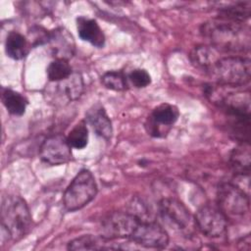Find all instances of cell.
<instances>
[{
  "instance_id": "obj_1",
  "label": "cell",
  "mask_w": 251,
  "mask_h": 251,
  "mask_svg": "<svg viewBox=\"0 0 251 251\" xmlns=\"http://www.w3.org/2000/svg\"><path fill=\"white\" fill-rule=\"evenodd\" d=\"M201 33L219 52L245 53L250 49V29L243 24L218 18L203 24Z\"/></svg>"
},
{
  "instance_id": "obj_2",
  "label": "cell",
  "mask_w": 251,
  "mask_h": 251,
  "mask_svg": "<svg viewBox=\"0 0 251 251\" xmlns=\"http://www.w3.org/2000/svg\"><path fill=\"white\" fill-rule=\"evenodd\" d=\"M31 226V216L25 201L17 195L5 196L1 204L2 238L19 240L24 237Z\"/></svg>"
},
{
  "instance_id": "obj_3",
  "label": "cell",
  "mask_w": 251,
  "mask_h": 251,
  "mask_svg": "<svg viewBox=\"0 0 251 251\" xmlns=\"http://www.w3.org/2000/svg\"><path fill=\"white\" fill-rule=\"evenodd\" d=\"M208 73L222 86H241L250 80L251 63L239 55L221 57Z\"/></svg>"
},
{
  "instance_id": "obj_4",
  "label": "cell",
  "mask_w": 251,
  "mask_h": 251,
  "mask_svg": "<svg viewBox=\"0 0 251 251\" xmlns=\"http://www.w3.org/2000/svg\"><path fill=\"white\" fill-rule=\"evenodd\" d=\"M97 194V183L92 173L79 171L64 192L63 204L67 211L79 210L91 202Z\"/></svg>"
},
{
  "instance_id": "obj_5",
  "label": "cell",
  "mask_w": 251,
  "mask_h": 251,
  "mask_svg": "<svg viewBox=\"0 0 251 251\" xmlns=\"http://www.w3.org/2000/svg\"><path fill=\"white\" fill-rule=\"evenodd\" d=\"M218 208L226 216L240 217L249 212L250 201L243 188L231 182H224L217 189Z\"/></svg>"
},
{
  "instance_id": "obj_6",
  "label": "cell",
  "mask_w": 251,
  "mask_h": 251,
  "mask_svg": "<svg viewBox=\"0 0 251 251\" xmlns=\"http://www.w3.org/2000/svg\"><path fill=\"white\" fill-rule=\"evenodd\" d=\"M139 221L128 212H112L100 224L101 237L108 240L130 238Z\"/></svg>"
},
{
  "instance_id": "obj_7",
  "label": "cell",
  "mask_w": 251,
  "mask_h": 251,
  "mask_svg": "<svg viewBox=\"0 0 251 251\" xmlns=\"http://www.w3.org/2000/svg\"><path fill=\"white\" fill-rule=\"evenodd\" d=\"M158 206L162 218L175 228L189 232L195 226L194 217L179 200L171 197L163 198Z\"/></svg>"
},
{
  "instance_id": "obj_8",
  "label": "cell",
  "mask_w": 251,
  "mask_h": 251,
  "mask_svg": "<svg viewBox=\"0 0 251 251\" xmlns=\"http://www.w3.org/2000/svg\"><path fill=\"white\" fill-rule=\"evenodd\" d=\"M195 226L206 236L217 238L222 236L227 226L226 216L219 209L210 205L199 208L194 216Z\"/></svg>"
},
{
  "instance_id": "obj_9",
  "label": "cell",
  "mask_w": 251,
  "mask_h": 251,
  "mask_svg": "<svg viewBox=\"0 0 251 251\" xmlns=\"http://www.w3.org/2000/svg\"><path fill=\"white\" fill-rule=\"evenodd\" d=\"M179 116L178 109L169 103H162L155 107L147 118L145 128L153 137H165Z\"/></svg>"
},
{
  "instance_id": "obj_10",
  "label": "cell",
  "mask_w": 251,
  "mask_h": 251,
  "mask_svg": "<svg viewBox=\"0 0 251 251\" xmlns=\"http://www.w3.org/2000/svg\"><path fill=\"white\" fill-rule=\"evenodd\" d=\"M39 156L42 162L51 166H58L71 161L72 147L67 136L57 133L44 139L39 149Z\"/></svg>"
},
{
  "instance_id": "obj_11",
  "label": "cell",
  "mask_w": 251,
  "mask_h": 251,
  "mask_svg": "<svg viewBox=\"0 0 251 251\" xmlns=\"http://www.w3.org/2000/svg\"><path fill=\"white\" fill-rule=\"evenodd\" d=\"M145 248L163 249L169 244V234L156 221L139 222L130 238Z\"/></svg>"
},
{
  "instance_id": "obj_12",
  "label": "cell",
  "mask_w": 251,
  "mask_h": 251,
  "mask_svg": "<svg viewBox=\"0 0 251 251\" xmlns=\"http://www.w3.org/2000/svg\"><path fill=\"white\" fill-rule=\"evenodd\" d=\"M55 59L69 60L75 53V41L73 35L63 27L50 31L48 43Z\"/></svg>"
},
{
  "instance_id": "obj_13",
  "label": "cell",
  "mask_w": 251,
  "mask_h": 251,
  "mask_svg": "<svg viewBox=\"0 0 251 251\" xmlns=\"http://www.w3.org/2000/svg\"><path fill=\"white\" fill-rule=\"evenodd\" d=\"M86 123L91 126L93 131L100 137L109 140L113 133L112 122L104 109L100 104L93 105L86 112Z\"/></svg>"
},
{
  "instance_id": "obj_14",
  "label": "cell",
  "mask_w": 251,
  "mask_h": 251,
  "mask_svg": "<svg viewBox=\"0 0 251 251\" xmlns=\"http://www.w3.org/2000/svg\"><path fill=\"white\" fill-rule=\"evenodd\" d=\"M76 29L78 36L83 41H87L98 48L104 46L105 34L95 20L86 17H78L76 19Z\"/></svg>"
},
{
  "instance_id": "obj_15",
  "label": "cell",
  "mask_w": 251,
  "mask_h": 251,
  "mask_svg": "<svg viewBox=\"0 0 251 251\" xmlns=\"http://www.w3.org/2000/svg\"><path fill=\"white\" fill-rule=\"evenodd\" d=\"M250 143L239 142L229 155V165L236 176H249L250 174Z\"/></svg>"
},
{
  "instance_id": "obj_16",
  "label": "cell",
  "mask_w": 251,
  "mask_h": 251,
  "mask_svg": "<svg viewBox=\"0 0 251 251\" xmlns=\"http://www.w3.org/2000/svg\"><path fill=\"white\" fill-rule=\"evenodd\" d=\"M190 61L198 69L204 70L207 73L212 66L221 58L220 52L211 45L195 46L190 52Z\"/></svg>"
},
{
  "instance_id": "obj_17",
  "label": "cell",
  "mask_w": 251,
  "mask_h": 251,
  "mask_svg": "<svg viewBox=\"0 0 251 251\" xmlns=\"http://www.w3.org/2000/svg\"><path fill=\"white\" fill-rule=\"evenodd\" d=\"M30 47L27 38L20 32L11 31L8 33L5 40V52L11 59H24L28 54Z\"/></svg>"
},
{
  "instance_id": "obj_18",
  "label": "cell",
  "mask_w": 251,
  "mask_h": 251,
  "mask_svg": "<svg viewBox=\"0 0 251 251\" xmlns=\"http://www.w3.org/2000/svg\"><path fill=\"white\" fill-rule=\"evenodd\" d=\"M1 100L7 111L14 116L24 115L28 105V101L24 95L10 88L2 89Z\"/></svg>"
},
{
  "instance_id": "obj_19",
  "label": "cell",
  "mask_w": 251,
  "mask_h": 251,
  "mask_svg": "<svg viewBox=\"0 0 251 251\" xmlns=\"http://www.w3.org/2000/svg\"><path fill=\"white\" fill-rule=\"evenodd\" d=\"M251 12V2H237L227 7H224L219 12V18L238 24H243L249 19Z\"/></svg>"
},
{
  "instance_id": "obj_20",
  "label": "cell",
  "mask_w": 251,
  "mask_h": 251,
  "mask_svg": "<svg viewBox=\"0 0 251 251\" xmlns=\"http://www.w3.org/2000/svg\"><path fill=\"white\" fill-rule=\"evenodd\" d=\"M72 74V67L69 60L66 59H54L47 68V76L50 81L60 82L68 78Z\"/></svg>"
},
{
  "instance_id": "obj_21",
  "label": "cell",
  "mask_w": 251,
  "mask_h": 251,
  "mask_svg": "<svg viewBox=\"0 0 251 251\" xmlns=\"http://www.w3.org/2000/svg\"><path fill=\"white\" fill-rule=\"evenodd\" d=\"M102 239H99L95 236H92L90 234L87 235H81L79 237H76L73 240H71L68 243V249L69 250H100L107 248L105 246V241L103 237Z\"/></svg>"
},
{
  "instance_id": "obj_22",
  "label": "cell",
  "mask_w": 251,
  "mask_h": 251,
  "mask_svg": "<svg viewBox=\"0 0 251 251\" xmlns=\"http://www.w3.org/2000/svg\"><path fill=\"white\" fill-rule=\"evenodd\" d=\"M127 212L135 217L139 222H152L154 220L153 211L142 198L134 196L128 203Z\"/></svg>"
},
{
  "instance_id": "obj_23",
  "label": "cell",
  "mask_w": 251,
  "mask_h": 251,
  "mask_svg": "<svg viewBox=\"0 0 251 251\" xmlns=\"http://www.w3.org/2000/svg\"><path fill=\"white\" fill-rule=\"evenodd\" d=\"M67 140L72 148L80 150L86 147L88 143V128L86 124L82 121L75 125L69 132Z\"/></svg>"
},
{
  "instance_id": "obj_24",
  "label": "cell",
  "mask_w": 251,
  "mask_h": 251,
  "mask_svg": "<svg viewBox=\"0 0 251 251\" xmlns=\"http://www.w3.org/2000/svg\"><path fill=\"white\" fill-rule=\"evenodd\" d=\"M62 81V91L70 100H75L81 95L84 84L80 74L73 73L68 78Z\"/></svg>"
},
{
  "instance_id": "obj_25",
  "label": "cell",
  "mask_w": 251,
  "mask_h": 251,
  "mask_svg": "<svg viewBox=\"0 0 251 251\" xmlns=\"http://www.w3.org/2000/svg\"><path fill=\"white\" fill-rule=\"evenodd\" d=\"M102 84L114 91H123L127 88V77L123 72L110 71L101 76Z\"/></svg>"
},
{
  "instance_id": "obj_26",
  "label": "cell",
  "mask_w": 251,
  "mask_h": 251,
  "mask_svg": "<svg viewBox=\"0 0 251 251\" xmlns=\"http://www.w3.org/2000/svg\"><path fill=\"white\" fill-rule=\"evenodd\" d=\"M27 40L31 47L48 44L50 40V31L42 26H32L27 32Z\"/></svg>"
},
{
  "instance_id": "obj_27",
  "label": "cell",
  "mask_w": 251,
  "mask_h": 251,
  "mask_svg": "<svg viewBox=\"0 0 251 251\" xmlns=\"http://www.w3.org/2000/svg\"><path fill=\"white\" fill-rule=\"evenodd\" d=\"M126 77L136 88H144L151 83V76L144 69H134L127 75Z\"/></svg>"
},
{
  "instance_id": "obj_28",
  "label": "cell",
  "mask_w": 251,
  "mask_h": 251,
  "mask_svg": "<svg viewBox=\"0 0 251 251\" xmlns=\"http://www.w3.org/2000/svg\"><path fill=\"white\" fill-rule=\"evenodd\" d=\"M251 238H250V234H247L245 236H243L242 238H240V240L237 242V246L239 249L241 250H250L251 248Z\"/></svg>"
}]
</instances>
